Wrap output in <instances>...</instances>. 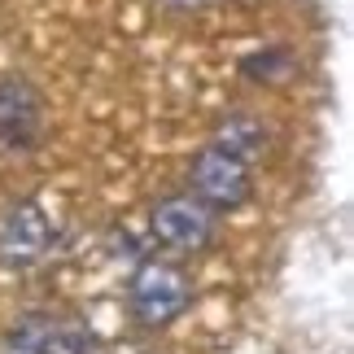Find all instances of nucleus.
Returning <instances> with one entry per match:
<instances>
[{"instance_id":"1","label":"nucleus","mask_w":354,"mask_h":354,"mask_svg":"<svg viewBox=\"0 0 354 354\" xmlns=\"http://www.w3.org/2000/svg\"><path fill=\"white\" fill-rule=\"evenodd\" d=\"M127 297H131V315L145 324V328H167L171 319H180L188 302H193V280L184 276L175 263H149L136 267V276L127 284Z\"/></svg>"},{"instance_id":"2","label":"nucleus","mask_w":354,"mask_h":354,"mask_svg":"<svg viewBox=\"0 0 354 354\" xmlns=\"http://www.w3.org/2000/svg\"><path fill=\"white\" fill-rule=\"evenodd\" d=\"M188 184H193V197L206 201L210 210H236L254 197V180L250 167L241 158L223 153V149H201L193 158V171H188Z\"/></svg>"},{"instance_id":"3","label":"nucleus","mask_w":354,"mask_h":354,"mask_svg":"<svg viewBox=\"0 0 354 354\" xmlns=\"http://www.w3.org/2000/svg\"><path fill=\"white\" fill-rule=\"evenodd\" d=\"M149 223H153V236L162 245H171V250H180V254H197L214 241V210L206 201H197L193 193L158 201Z\"/></svg>"},{"instance_id":"4","label":"nucleus","mask_w":354,"mask_h":354,"mask_svg":"<svg viewBox=\"0 0 354 354\" xmlns=\"http://www.w3.org/2000/svg\"><path fill=\"white\" fill-rule=\"evenodd\" d=\"M53 241H57V227H53L48 210L39 206V201H18L5 223H0V258H5L9 267H31L39 263Z\"/></svg>"},{"instance_id":"5","label":"nucleus","mask_w":354,"mask_h":354,"mask_svg":"<svg viewBox=\"0 0 354 354\" xmlns=\"http://www.w3.org/2000/svg\"><path fill=\"white\" fill-rule=\"evenodd\" d=\"M39 122H44L39 92L18 75L5 79V84H0V145L5 149H35Z\"/></svg>"},{"instance_id":"6","label":"nucleus","mask_w":354,"mask_h":354,"mask_svg":"<svg viewBox=\"0 0 354 354\" xmlns=\"http://www.w3.org/2000/svg\"><path fill=\"white\" fill-rule=\"evenodd\" d=\"M22 328L35 337L39 354H92L97 342H92V333L84 324L75 319H57V315H31L22 319Z\"/></svg>"},{"instance_id":"7","label":"nucleus","mask_w":354,"mask_h":354,"mask_svg":"<svg viewBox=\"0 0 354 354\" xmlns=\"http://www.w3.org/2000/svg\"><path fill=\"white\" fill-rule=\"evenodd\" d=\"M267 127L258 118H245V114H232V118H223L219 127H214V149H223V153H232L241 158L245 167L250 162H258L267 153Z\"/></svg>"},{"instance_id":"8","label":"nucleus","mask_w":354,"mask_h":354,"mask_svg":"<svg viewBox=\"0 0 354 354\" xmlns=\"http://www.w3.org/2000/svg\"><path fill=\"white\" fill-rule=\"evenodd\" d=\"M0 354H39V346H35V337L18 324V333H13L9 342H5V350H0Z\"/></svg>"},{"instance_id":"9","label":"nucleus","mask_w":354,"mask_h":354,"mask_svg":"<svg viewBox=\"0 0 354 354\" xmlns=\"http://www.w3.org/2000/svg\"><path fill=\"white\" fill-rule=\"evenodd\" d=\"M171 5H180V9H201V5H210V0H171Z\"/></svg>"}]
</instances>
